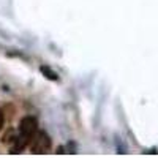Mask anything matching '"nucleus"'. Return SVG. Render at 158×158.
I'll list each match as a JSON object with an SVG mask.
<instances>
[{"label":"nucleus","mask_w":158,"mask_h":158,"mask_svg":"<svg viewBox=\"0 0 158 158\" xmlns=\"http://www.w3.org/2000/svg\"><path fill=\"white\" fill-rule=\"evenodd\" d=\"M30 149H32L33 153H38V155L46 153L51 149V139H49V136L44 133V131H38V133L33 135L32 139H30Z\"/></svg>","instance_id":"1"},{"label":"nucleus","mask_w":158,"mask_h":158,"mask_svg":"<svg viewBox=\"0 0 158 158\" xmlns=\"http://www.w3.org/2000/svg\"><path fill=\"white\" fill-rule=\"evenodd\" d=\"M36 127H38V122L35 117H24L22 120L19 122V133L27 136V138H32L35 133H36Z\"/></svg>","instance_id":"2"},{"label":"nucleus","mask_w":158,"mask_h":158,"mask_svg":"<svg viewBox=\"0 0 158 158\" xmlns=\"http://www.w3.org/2000/svg\"><path fill=\"white\" fill-rule=\"evenodd\" d=\"M41 73L46 76V77H49V79H52V81H57V74L52 71L51 68H48V67H41Z\"/></svg>","instance_id":"3"},{"label":"nucleus","mask_w":158,"mask_h":158,"mask_svg":"<svg viewBox=\"0 0 158 158\" xmlns=\"http://www.w3.org/2000/svg\"><path fill=\"white\" fill-rule=\"evenodd\" d=\"M2 127H3V114L0 111V130H2Z\"/></svg>","instance_id":"4"}]
</instances>
